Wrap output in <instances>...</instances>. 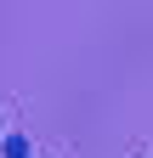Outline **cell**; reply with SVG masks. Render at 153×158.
Listing matches in <instances>:
<instances>
[{
    "label": "cell",
    "mask_w": 153,
    "mask_h": 158,
    "mask_svg": "<svg viewBox=\"0 0 153 158\" xmlns=\"http://www.w3.org/2000/svg\"><path fill=\"white\" fill-rule=\"evenodd\" d=\"M6 158H28V141H23V135H6Z\"/></svg>",
    "instance_id": "cell-1"
}]
</instances>
